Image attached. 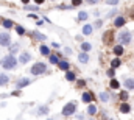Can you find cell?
<instances>
[{
  "label": "cell",
  "instance_id": "obj_1",
  "mask_svg": "<svg viewBox=\"0 0 134 120\" xmlns=\"http://www.w3.org/2000/svg\"><path fill=\"white\" fill-rule=\"evenodd\" d=\"M17 58H14V55H8V56H5L3 59H2V67L5 69V70H13V69H16L17 67Z\"/></svg>",
  "mask_w": 134,
  "mask_h": 120
},
{
  "label": "cell",
  "instance_id": "obj_2",
  "mask_svg": "<svg viewBox=\"0 0 134 120\" xmlns=\"http://www.w3.org/2000/svg\"><path fill=\"white\" fill-rule=\"evenodd\" d=\"M30 72L34 77H39V75H42V73L47 72V64L45 62H34L33 66H31V69H30Z\"/></svg>",
  "mask_w": 134,
  "mask_h": 120
},
{
  "label": "cell",
  "instance_id": "obj_3",
  "mask_svg": "<svg viewBox=\"0 0 134 120\" xmlns=\"http://www.w3.org/2000/svg\"><path fill=\"white\" fill-rule=\"evenodd\" d=\"M75 112H76V101H69V103H66L64 108H63V111H61V114L64 117H70Z\"/></svg>",
  "mask_w": 134,
  "mask_h": 120
},
{
  "label": "cell",
  "instance_id": "obj_4",
  "mask_svg": "<svg viewBox=\"0 0 134 120\" xmlns=\"http://www.w3.org/2000/svg\"><path fill=\"white\" fill-rule=\"evenodd\" d=\"M131 33L130 31H122V33H119V36H117V39H119V44H122V45H128L130 42H131Z\"/></svg>",
  "mask_w": 134,
  "mask_h": 120
},
{
  "label": "cell",
  "instance_id": "obj_5",
  "mask_svg": "<svg viewBox=\"0 0 134 120\" xmlns=\"http://www.w3.org/2000/svg\"><path fill=\"white\" fill-rule=\"evenodd\" d=\"M11 44V36L8 33H0V47H8Z\"/></svg>",
  "mask_w": 134,
  "mask_h": 120
},
{
  "label": "cell",
  "instance_id": "obj_6",
  "mask_svg": "<svg viewBox=\"0 0 134 120\" xmlns=\"http://www.w3.org/2000/svg\"><path fill=\"white\" fill-rule=\"evenodd\" d=\"M28 84H31V80H30V78H20V80H17L16 88H17V89H24V88H27Z\"/></svg>",
  "mask_w": 134,
  "mask_h": 120
},
{
  "label": "cell",
  "instance_id": "obj_7",
  "mask_svg": "<svg viewBox=\"0 0 134 120\" xmlns=\"http://www.w3.org/2000/svg\"><path fill=\"white\" fill-rule=\"evenodd\" d=\"M30 59H31V55H30V52H22L17 61H19L20 64H27V62H28Z\"/></svg>",
  "mask_w": 134,
  "mask_h": 120
},
{
  "label": "cell",
  "instance_id": "obj_8",
  "mask_svg": "<svg viewBox=\"0 0 134 120\" xmlns=\"http://www.w3.org/2000/svg\"><path fill=\"white\" fill-rule=\"evenodd\" d=\"M94 98H95V97H94L91 92H83V95H81V101H83V103H87V105L92 103Z\"/></svg>",
  "mask_w": 134,
  "mask_h": 120
},
{
  "label": "cell",
  "instance_id": "obj_9",
  "mask_svg": "<svg viewBox=\"0 0 134 120\" xmlns=\"http://www.w3.org/2000/svg\"><path fill=\"white\" fill-rule=\"evenodd\" d=\"M112 53H114L115 56H122V55L125 53V47H123L122 44H119V45H115V47L112 48Z\"/></svg>",
  "mask_w": 134,
  "mask_h": 120
},
{
  "label": "cell",
  "instance_id": "obj_10",
  "mask_svg": "<svg viewBox=\"0 0 134 120\" xmlns=\"http://www.w3.org/2000/svg\"><path fill=\"white\" fill-rule=\"evenodd\" d=\"M126 24V19L123 17V16H117L115 17V20H114V25L117 27V28H120V27H123Z\"/></svg>",
  "mask_w": 134,
  "mask_h": 120
},
{
  "label": "cell",
  "instance_id": "obj_11",
  "mask_svg": "<svg viewBox=\"0 0 134 120\" xmlns=\"http://www.w3.org/2000/svg\"><path fill=\"white\" fill-rule=\"evenodd\" d=\"M89 59H91V58H89L87 52H81V53L78 55V61H80L81 64H87V62H89Z\"/></svg>",
  "mask_w": 134,
  "mask_h": 120
},
{
  "label": "cell",
  "instance_id": "obj_12",
  "mask_svg": "<svg viewBox=\"0 0 134 120\" xmlns=\"http://www.w3.org/2000/svg\"><path fill=\"white\" fill-rule=\"evenodd\" d=\"M39 52H41V55L42 56H48L52 52H50V47L48 45H45V44H42L41 47H39Z\"/></svg>",
  "mask_w": 134,
  "mask_h": 120
},
{
  "label": "cell",
  "instance_id": "obj_13",
  "mask_svg": "<svg viewBox=\"0 0 134 120\" xmlns=\"http://www.w3.org/2000/svg\"><path fill=\"white\" fill-rule=\"evenodd\" d=\"M119 109H120V112H122V114H128V112L131 111V106H130L126 101H122V105H120V108H119Z\"/></svg>",
  "mask_w": 134,
  "mask_h": 120
},
{
  "label": "cell",
  "instance_id": "obj_14",
  "mask_svg": "<svg viewBox=\"0 0 134 120\" xmlns=\"http://www.w3.org/2000/svg\"><path fill=\"white\" fill-rule=\"evenodd\" d=\"M66 80L67 81H70V83L76 81V73H75V72H70V69L66 70Z\"/></svg>",
  "mask_w": 134,
  "mask_h": 120
},
{
  "label": "cell",
  "instance_id": "obj_15",
  "mask_svg": "<svg viewBox=\"0 0 134 120\" xmlns=\"http://www.w3.org/2000/svg\"><path fill=\"white\" fill-rule=\"evenodd\" d=\"M83 34L84 36H89V34H92V31H94V27L91 25V24H86V25H83Z\"/></svg>",
  "mask_w": 134,
  "mask_h": 120
},
{
  "label": "cell",
  "instance_id": "obj_16",
  "mask_svg": "<svg viewBox=\"0 0 134 120\" xmlns=\"http://www.w3.org/2000/svg\"><path fill=\"white\" fill-rule=\"evenodd\" d=\"M58 67L61 69V70H69L70 69V64H69V61H66V59H59V62H58Z\"/></svg>",
  "mask_w": 134,
  "mask_h": 120
},
{
  "label": "cell",
  "instance_id": "obj_17",
  "mask_svg": "<svg viewBox=\"0 0 134 120\" xmlns=\"http://www.w3.org/2000/svg\"><path fill=\"white\" fill-rule=\"evenodd\" d=\"M123 86H125L128 90H130V89H134V80H133V78H126V80L123 81Z\"/></svg>",
  "mask_w": 134,
  "mask_h": 120
},
{
  "label": "cell",
  "instance_id": "obj_18",
  "mask_svg": "<svg viewBox=\"0 0 134 120\" xmlns=\"http://www.w3.org/2000/svg\"><path fill=\"white\" fill-rule=\"evenodd\" d=\"M81 52H91L92 50V44L91 42H81Z\"/></svg>",
  "mask_w": 134,
  "mask_h": 120
},
{
  "label": "cell",
  "instance_id": "obj_19",
  "mask_svg": "<svg viewBox=\"0 0 134 120\" xmlns=\"http://www.w3.org/2000/svg\"><path fill=\"white\" fill-rule=\"evenodd\" d=\"M9 83V77L5 73H0V86H6Z\"/></svg>",
  "mask_w": 134,
  "mask_h": 120
},
{
  "label": "cell",
  "instance_id": "obj_20",
  "mask_svg": "<svg viewBox=\"0 0 134 120\" xmlns=\"http://www.w3.org/2000/svg\"><path fill=\"white\" fill-rule=\"evenodd\" d=\"M33 36H34V39H36V41H41V42H44V41L47 39V36H45V34H42V33H39V31H34Z\"/></svg>",
  "mask_w": 134,
  "mask_h": 120
},
{
  "label": "cell",
  "instance_id": "obj_21",
  "mask_svg": "<svg viewBox=\"0 0 134 120\" xmlns=\"http://www.w3.org/2000/svg\"><path fill=\"white\" fill-rule=\"evenodd\" d=\"M2 25H3V28H6V30H9V28H13V27H14V24H13V20H11V19H5V20L2 22Z\"/></svg>",
  "mask_w": 134,
  "mask_h": 120
},
{
  "label": "cell",
  "instance_id": "obj_22",
  "mask_svg": "<svg viewBox=\"0 0 134 120\" xmlns=\"http://www.w3.org/2000/svg\"><path fill=\"white\" fill-rule=\"evenodd\" d=\"M98 97H100V100L103 101V103H108V101H109V97H111V95H109L108 92H100V94H98Z\"/></svg>",
  "mask_w": 134,
  "mask_h": 120
},
{
  "label": "cell",
  "instance_id": "obj_23",
  "mask_svg": "<svg viewBox=\"0 0 134 120\" xmlns=\"http://www.w3.org/2000/svg\"><path fill=\"white\" fill-rule=\"evenodd\" d=\"M87 17H89V14H87L86 11H80V13H78V20H80V22L87 20Z\"/></svg>",
  "mask_w": 134,
  "mask_h": 120
},
{
  "label": "cell",
  "instance_id": "obj_24",
  "mask_svg": "<svg viewBox=\"0 0 134 120\" xmlns=\"http://www.w3.org/2000/svg\"><path fill=\"white\" fill-rule=\"evenodd\" d=\"M87 114H89V116H95V114H97V106L89 103V106H87Z\"/></svg>",
  "mask_w": 134,
  "mask_h": 120
},
{
  "label": "cell",
  "instance_id": "obj_25",
  "mask_svg": "<svg viewBox=\"0 0 134 120\" xmlns=\"http://www.w3.org/2000/svg\"><path fill=\"white\" fill-rule=\"evenodd\" d=\"M119 98H120L122 101H126V100L130 98V94H128V90H122V92L119 94Z\"/></svg>",
  "mask_w": 134,
  "mask_h": 120
},
{
  "label": "cell",
  "instance_id": "obj_26",
  "mask_svg": "<svg viewBox=\"0 0 134 120\" xmlns=\"http://www.w3.org/2000/svg\"><path fill=\"white\" fill-rule=\"evenodd\" d=\"M48 59H50V64H58L59 62V55H48Z\"/></svg>",
  "mask_w": 134,
  "mask_h": 120
},
{
  "label": "cell",
  "instance_id": "obj_27",
  "mask_svg": "<svg viewBox=\"0 0 134 120\" xmlns=\"http://www.w3.org/2000/svg\"><path fill=\"white\" fill-rule=\"evenodd\" d=\"M14 28H16V33H17L19 36H24V34L27 33V30H25L22 25H14Z\"/></svg>",
  "mask_w": 134,
  "mask_h": 120
},
{
  "label": "cell",
  "instance_id": "obj_28",
  "mask_svg": "<svg viewBox=\"0 0 134 120\" xmlns=\"http://www.w3.org/2000/svg\"><path fill=\"white\" fill-rule=\"evenodd\" d=\"M120 66H122V61L119 59V56H117V58H114V59L111 61V67L117 69V67H120Z\"/></svg>",
  "mask_w": 134,
  "mask_h": 120
},
{
  "label": "cell",
  "instance_id": "obj_29",
  "mask_svg": "<svg viewBox=\"0 0 134 120\" xmlns=\"http://www.w3.org/2000/svg\"><path fill=\"white\" fill-rule=\"evenodd\" d=\"M109 86H111V89H119V88H120V83H119L115 78H111V83H109Z\"/></svg>",
  "mask_w": 134,
  "mask_h": 120
},
{
  "label": "cell",
  "instance_id": "obj_30",
  "mask_svg": "<svg viewBox=\"0 0 134 120\" xmlns=\"http://www.w3.org/2000/svg\"><path fill=\"white\" fill-rule=\"evenodd\" d=\"M48 111H50V109H48V106H47V105H44V106H39V109H37V112H39V114H42V116L48 114Z\"/></svg>",
  "mask_w": 134,
  "mask_h": 120
},
{
  "label": "cell",
  "instance_id": "obj_31",
  "mask_svg": "<svg viewBox=\"0 0 134 120\" xmlns=\"http://www.w3.org/2000/svg\"><path fill=\"white\" fill-rule=\"evenodd\" d=\"M17 50H19V44H13V45L9 47V53H11V55H14Z\"/></svg>",
  "mask_w": 134,
  "mask_h": 120
},
{
  "label": "cell",
  "instance_id": "obj_32",
  "mask_svg": "<svg viewBox=\"0 0 134 120\" xmlns=\"http://www.w3.org/2000/svg\"><path fill=\"white\" fill-rule=\"evenodd\" d=\"M106 75H108V78H114V77H115V69H114V67H111V69L106 72Z\"/></svg>",
  "mask_w": 134,
  "mask_h": 120
},
{
  "label": "cell",
  "instance_id": "obj_33",
  "mask_svg": "<svg viewBox=\"0 0 134 120\" xmlns=\"http://www.w3.org/2000/svg\"><path fill=\"white\" fill-rule=\"evenodd\" d=\"M101 25H103V20L101 19H97L95 24H94V28H101Z\"/></svg>",
  "mask_w": 134,
  "mask_h": 120
},
{
  "label": "cell",
  "instance_id": "obj_34",
  "mask_svg": "<svg viewBox=\"0 0 134 120\" xmlns=\"http://www.w3.org/2000/svg\"><path fill=\"white\" fill-rule=\"evenodd\" d=\"M104 2H106V5H112V6H115V5H119L120 0H104Z\"/></svg>",
  "mask_w": 134,
  "mask_h": 120
},
{
  "label": "cell",
  "instance_id": "obj_35",
  "mask_svg": "<svg viewBox=\"0 0 134 120\" xmlns=\"http://www.w3.org/2000/svg\"><path fill=\"white\" fill-rule=\"evenodd\" d=\"M25 9H28V11H37L39 8H37L36 5H34V6H30V5H27V6H25Z\"/></svg>",
  "mask_w": 134,
  "mask_h": 120
},
{
  "label": "cell",
  "instance_id": "obj_36",
  "mask_svg": "<svg viewBox=\"0 0 134 120\" xmlns=\"http://www.w3.org/2000/svg\"><path fill=\"white\" fill-rule=\"evenodd\" d=\"M83 3V0H72V6H80Z\"/></svg>",
  "mask_w": 134,
  "mask_h": 120
},
{
  "label": "cell",
  "instance_id": "obj_37",
  "mask_svg": "<svg viewBox=\"0 0 134 120\" xmlns=\"http://www.w3.org/2000/svg\"><path fill=\"white\" fill-rule=\"evenodd\" d=\"M115 13H117V9H111V11L108 13V17H114V16H115Z\"/></svg>",
  "mask_w": 134,
  "mask_h": 120
},
{
  "label": "cell",
  "instance_id": "obj_38",
  "mask_svg": "<svg viewBox=\"0 0 134 120\" xmlns=\"http://www.w3.org/2000/svg\"><path fill=\"white\" fill-rule=\"evenodd\" d=\"M76 86L83 88V86H86V81H84V80H78V84H76Z\"/></svg>",
  "mask_w": 134,
  "mask_h": 120
},
{
  "label": "cell",
  "instance_id": "obj_39",
  "mask_svg": "<svg viewBox=\"0 0 134 120\" xmlns=\"http://www.w3.org/2000/svg\"><path fill=\"white\" fill-rule=\"evenodd\" d=\"M36 25H37V27H42V25H44V19H37Z\"/></svg>",
  "mask_w": 134,
  "mask_h": 120
},
{
  "label": "cell",
  "instance_id": "obj_40",
  "mask_svg": "<svg viewBox=\"0 0 134 120\" xmlns=\"http://www.w3.org/2000/svg\"><path fill=\"white\" fill-rule=\"evenodd\" d=\"M86 3H89V5H95V3H98V0H86Z\"/></svg>",
  "mask_w": 134,
  "mask_h": 120
},
{
  "label": "cell",
  "instance_id": "obj_41",
  "mask_svg": "<svg viewBox=\"0 0 134 120\" xmlns=\"http://www.w3.org/2000/svg\"><path fill=\"white\" fill-rule=\"evenodd\" d=\"M52 47H55V48H61V45H59L58 42H52Z\"/></svg>",
  "mask_w": 134,
  "mask_h": 120
},
{
  "label": "cell",
  "instance_id": "obj_42",
  "mask_svg": "<svg viewBox=\"0 0 134 120\" xmlns=\"http://www.w3.org/2000/svg\"><path fill=\"white\" fill-rule=\"evenodd\" d=\"M64 52H66V55H70V53H72V48L66 47V48H64Z\"/></svg>",
  "mask_w": 134,
  "mask_h": 120
},
{
  "label": "cell",
  "instance_id": "obj_43",
  "mask_svg": "<svg viewBox=\"0 0 134 120\" xmlns=\"http://www.w3.org/2000/svg\"><path fill=\"white\" fill-rule=\"evenodd\" d=\"M44 2H45V0H34V3H36V5H42Z\"/></svg>",
  "mask_w": 134,
  "mask_h": 120
},
{
  "label": "cell",
  "instance_id": "obj_44",
  "mask_svg": "<svg viewBox=\"0 0 134 120\" xmlns=\"http://www.w3.org/2000/svg\"><path fill=\"white\" fill-rule=\"evenodd\" d=\"M28 16H30L31 19H36V20H37V16H36V14H28Z\"/></svg>",
  "mask_w": 134,
  "mask_h": 120
},
{
  "label": "cell",
  "instance_id": "obj_45",
  "mask_svg": "<svg viewBox=\"0 0 134 120\" xmlns=\"http://www.w3.org/2000/svg\"><path fill=\"white\" fill-rule=\"evenodd\" d=\"M20 2H22L24 5H28V3H30V0H20Z\"/></svg>",
  "mask_w": 134,
  "mask_h": 120
},
{
  "label": "cell",
  "instance_id": "obj_46",
  "mask_svg": "<svg viewBox=\"0 0 134 120\" xmlns=\"http://www.w3.org/2000/svg\"><path fill=\"white\" fill-rule=\"evenodd\" d=\"M0 64H2V61H0Z\"/></svg>",
  "mask_w": 134,
  "mask_h": 120
}]
</instances>
